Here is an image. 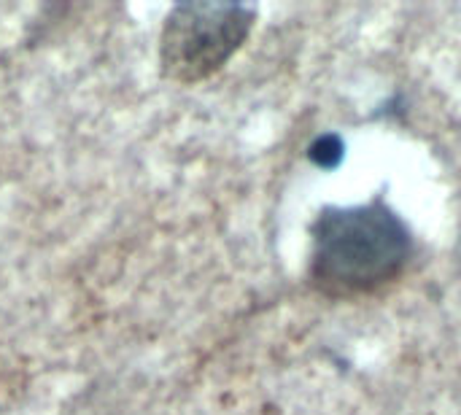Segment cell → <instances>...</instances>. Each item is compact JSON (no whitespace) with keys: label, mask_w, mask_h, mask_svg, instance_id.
Masks as SVG:
<instances>
[{"label":"cell","mask_w":461,"mask_h":415,"mask_svg":"<svg viewBox=\"0 0 461 415\" xmlns=\"http://www.w3.org/2000/svg\"><path fill=\"white\" fill-rule=\"evenodd\" d=\"M308 157H311L313 165H319V167H324V170H332V167H338V165L343 162V157H346V143H343L340 135H332V132L319 135V138L311 143Z\"/></svg>","instance_id":"3957f363"},{"label":"cell","mask_w":461,"mask_h":415,"mask_svg":"<svg viewBox=\"0 0 461 415\" xmlns=\"http://www.w3.org/2000/svg\"><path fill=\"white\" fill-rule=\"evenodd\" d=\"M254 19L257 8L243 3L176 5L165 19L159 38L165 76L181 84L208 78L243 46Z\"/></svg>","instance_id":"7a4b0ae2"},{"label":"cell","mask_w":461,"mask_h":415,"mask_svg":"<svg viewBox=\"0 0 461 415\" xmlns=\"http://www.w3.org/2000/svg\"><path fill=\"white\" fill-rule=\"evenodd\" d=\"M311 281L330 297L386 286L413 254L411 230L384 203L324 211L311 230Z\"/></svg>","instance_id":"6da1fadb"}]
</instances>
